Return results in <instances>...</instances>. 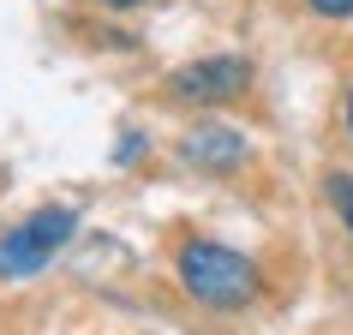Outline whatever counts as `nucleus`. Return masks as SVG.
<instances>
[{
    "mask_svg": "<svg viewBox=\"0 0 353 335\" xmlns=\"http://www.w3.org/2000/svg\"><path fill=\"white\" fill-rule=\"evenodd\" d=\"M174 281L198 312H216V317H240L263 299L258 258L216 240V234H180L174 240Z\"/></svg>",
    "mask_w": 353,
    "mask_h": 335,
    "instance_id": "nucleus-1",
    "label": "nucleus"
},
{
    "mask_svg": "<svg viewBox=\"0 0 353 335\" xmlns=\"http://www.w3.org/2000/svg\"><path fill=\"white\" fill-rule=\"evenodd\" d=\"M252 84H258V60L240 54V48H216V54L180 60L162 78V96L174 108H192V114H222L234 102H245Z\"/></svg>",
    "mask_w": 353,
    "mask_h": 335,
    "instance_id": "nucleus-2",
    "label": "nucleus"
},
{
    "mask_svg": "<svg viewBox=\"0 0 353 335\" xmlns=\"http://www.w3.org/2000/svg\"><path fill=\"white\" fill-rule=\"evenodd\" d=\"M84 210L78 204H42L30 216H19L12 227H0V281H30L78 240Z\"/></svg>",
    "mask_w": 353,
    "mask_h": 335,
    "instance_id": "nucleus-3",
    "label": "nucleus"
},
{
    "mask_svg": "<svg viewBox=\"0 0 353 335\" xmlns=\"http://www.w3.org/2000/svg\"><path fill=\"white\" fill-rule=\"evenodd\" d=\"M174 162L186 174H198V180H240L258 162V144H252V132H240L222 114H198L174 138Z\"/></svg>",
    "mask_w": 353,
    "mask_h": 335,
    "instance_id": "nucleus-4",
    "label": "nucleus"
},
{
    "mask_svg": "<svg viewBox=\"0 0 353 335\" xmlns=\"http://www.w3.org/2000/svg\"><path fill=\"white\" fill-rule=\"evenodd\" d=\"M323 198H330L341 234L353 240V174H347V168H330V174H323Z\"/></svg>",
    "mask_w": 353,
    "mask_h": 335,
    "instance_id": "nucleus-5",
    "label": "nucleus"
},
{
    "mask_svg": "<svg viewBox=\"0 0 353 335\" xmlns=\"http://www.w3.org/2000/svg\"><path fill=\"white\" fill-rule=\"evenodd\" d=\"M150 156V132L144 126H120V138H114V168H144Z\"/></svg>",
    "mask_w": 353,
    "mask_h": 335,
    "instance_id": "nucleus-6",
    "label": "nucleus"
},
{
    "mask_svg": "<svg viewBox=\"0 0 353 335\" xmlns=\"http://www.w3.org/2000/svg\"><path fill=\"white\" fill-rule=\"evenodd\" d=\"M305 12L323 19V24H347L353 19V0H305Z\"/></svg>",
    "mask_w": 353,
    "mask_h": 335,
    "instance_id": "nucleus-7",
    "label": "nucleus"
},
{
    "mask_svg": "<svg viewBox=\"0 0 353 335\" xmlns=\"http://www.w3.org/2000/svg\"><path fill=\"white\" fill-rule=\"evenodd\" d=\"M102 12H138V6H150V0H96Z\"/></svg>",
    "mask_w": 353,
    "mask_h": 335,
    "instance_id": "nucleus-8",
    "label": "nucleus"
},
{
    "mask_svg": "<svg viewBox=\"0 0 353 335\" xmlns=\"http://www.w3.org/2000/svg\"><path fill=\"white\" fill-rule=\"evenodd\" d=\"M341 132H347V138H353V84H347V90H341Z\"/></svg>",
    "mask_w": 353,
    "mask_h": 335,
    "instance_id": "nucleus-9",
    "label": "nucleus"
}]
</instances>
